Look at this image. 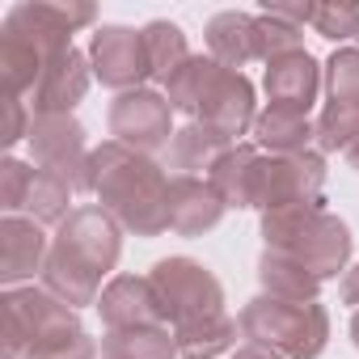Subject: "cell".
<instances>
[{"label": "cell", "instance_id": "cell-13", "mask_svg": "<svg viewBox=\"0 0 359 359\" xmlns=\"http://www.w3.org/2000/svg\"><path fill=\"white\" fill-rule=\"evenodd\" d=\"M51 254V241L39 220L30 216H5L0 220V283L26 287L34 275H43Z\"/></svg>", "mask_w": 359, "mask_h": 359}, {"label": "cell", "instance_id": "cell-35", "mask_svg": "<svg viewBox=\"0 0 359 359\" xmlns=\"http://www.w3.org/2000/svg\"><path fill=\"white\" fill-rule=\"evenodd\" d=\"M351 342L359 346V309H355V317H351Z\"/></svg>", "mask_w": 359, "mask_h": 359}, {"label": "cell", "instance_id": "cell-28", "mask_svg": "<svg viewBox=\"0 0 359 359\" xmlns=\"http://www.w3.org/2000/svg\"><path fill=\"white\" fill-rule=\"evenodd\" d=\"M313 30H317L321 39H330V43L359 39V5H317Z\"/></svg>", "mask_w": 359, "mask_h": 359}, {"label": "cell", "instance_id": "cell-34", "mask_svg": "<svg viewBox=\"0 0 359 359\" xmlns=\"http://www.w3.org/2000/svg\"><path fill=\"white\" fill-rule=\"evenodd\" d=\"M346 165H351V169H359V144H355V148H346Z\"/></svg>", "mask_w": 359, "mask_h": 359}, {"label": "cell", "instance_id": "cell-18", "mask_svg": "<svg viewBox=\"0 0 359 359\" xmlns=\"http://www.w3.org/2000/svg\"><path fill=\"white\" fill-rule=\"evenodd\" d=\"M237 317L229 313H212V317H199V321H187L173 330V342H177V355L182 359H220L229 351H237Z\"/></svg>", "mask_w": 359, "mask_h": 359}, {"label": "cell", "instance_id": "cell-30", "mask_svg": "<svg viewBox=\"0 0 359 359\" xmlns=\"http://www.w3.org/2000/svg\"><path fill=\"white\" fill-rule=\"evenodd\" d=\"M5 135H0V140H5V148H13L18 140H26L30 135V118L34 114H26V102H18V97H5Z\"/></svg>", "mask_w": 359, "mask_h": 359}, {"label": "cell", "instance_id": "cell-10", "mask_svg": "<svg viewBox=\"0 0 359 359\" xmlns=\"http://www.w3.org/2000/svg\"><path fill=\"white\" fill-rule=\"evenodd\" d=\"M191 123H203V127L220 131L229 144H237V135L254 131V123H258V102H254L250 76H241V72H233V68L220 64V72H216L212 89L203 93L199 114H195Z\"/></svg>", "mask_w": 359, "mask_h": 359}, {"label": "cell", "instance_id": "cell-15", "mask_svg": "<svg viewBox=\"0 0 359 359\" xmlns=\"http://www.w3.org/2000/svg\"><path fill=\"white\" fill-rule=\"evenodd\" d=\"M229 203L208 177H169V233L177 237H203L224 220Z\"/></svg>", "mask_w": 359, "mask_h": 359}, {"label": "cell", "instance_id": "cell-11", "mask_svg": "<svg viewBox=\"0 0 359 359\" xmlns=\"http://www.w3.org/2000/svg\"><path fill=\"white\" fill-rule=\"evenodd\" d=\"M325 85V64H317L304 47L300 51H287L279 60L266 64V106L275 110H292V114H309L317 106V93Z\"/></svg>", "mask_w": 359, "mask_h": 359}, {"label": "cell", "instance_id": "cell-7", "mask_svg": "<svg viewBox=\"0 0 359 359\" xmlns=\"http://www.w3.org/2000/svg\"><path fill=\"white\" fill-rule=\"evenodd\" d=\"M110 135L144 156L152 152H165L169 140H173V106L161 89H131V93H118L110 102Z\"/></svg>", "mask_w": 359, "mask_h": 359}, {"label": "cell", "instance_id": "cell-27", "mask_svg": "<svg viewBox=\"0 0 359 359\" xmlns=\"http://www.w3.org/2000/svg\"><path fill=\"white\" fill-rule=\"evenodd\" d=\"M304 43H300V30L296 26H283V22H275V18H266V13H258L254 18V55L262 60V64H271V60H279V55H287V51H300Z\"/></svg>", "mask_w": 359, "mask_h": 359}, {"label": "cell", "instance_id": "cell-20", "mask_svg": "<svg viewBox=\"0 0 359 359\" xmlns=\"http://www.w3.org/2000/svg\"><path fill=\"white\" fill-rule=\"evenodd\" d=\"M97 359H177V342L169 325H140V330H114L102 338Z\"/></svg>", "mask_w": 359, "mask_h": 359}, {"label": "cell", "instance_id": "cell-6", "mask_svg": "<svg viewBox=\"0 0 359 359\" xmlns=\"http://www.w3.org/2000/svg\"><path fill=\"white\" fill-rule=\"evenodd\" d=\"M26 144H30L39 169L55 173L72 191L93 195V169H89L93 148L85 144V127L76 123V114H34Z\"/></svg>", "mask_w": 359, "mask_h": 359}, {"label": "cell", "instance_id": "cell-8", "mask_svg": "<svg viewBox=\"0 0 359 359\" xmlns=\"http://www.w3.org/2000/svg\"><path fill=\"white\" fill-rule=\"evenodd\" d=\"M89 68L114 93L148 89L144 81H152V68H148L144 30H131V26H97L93 39H89Z\"/></svg>", "mask_w": 359, "mask_h": 359}, {"label": "cell", "instance_id": "cell-23", "mask_svg": "<svg viewBox=\"0 0 359 359\" xmlns=\"http://www.w3.org/2000/svg\"><path fill=\"white\" fill-rule=\"evenodd\" d=\"M216 72H220V64H216L212 55H191L182 68H177V76L165 85V97H169L173 114L195 118V114H199L203 93H208V89H212V81H216Z\"/></svg>", "mask_w": 359, "mask_h": 359}, {"label": "cell", "instance_id": "cell-31", "mask_svg": "<svg viewBox=\"0 0 359 359\" xmlns=\"http://www.w3.org/2000/svg\"><path fill=\"white\" fill-rule=\"evenodd\" d=\"M262 13H266V18H275V22H283V26L304 30V26H313L317 5H271V0H266V9H262Z\"/></svg>", "mask_w": 359, "mask_h": 359}, {"label": "cell", "instance_id": "cell-25", "mask_svg": "<svg viewBox=\"0 0 359 359\" xmlns=\"http://www.w3.org/2000/svg\"><path fill=\"white\" fill-rule=\"evenodd\" d=\"M97 342L89 338V330L81 325V317L72 313L68 321H60L55 330H47L22 359H97Z\"/></svg>", "mask_w": 359, "mask_h": 359}, {"label": "cell", "instance_id": "cell-3", "mask_svg": "<svg viewBox=\"0 0 359 359\" xmlns=\"http://www.w3.org/2000/svg\"><path fill=\"white\" fill-rule=\"evenodd\" d=\"M262 245L296 266H304L321 287L346 275L351 229L325 208H279L262 216Z\"/></svg>", "mask_w": 359, "mask_h": 359}, {"label": "cell", "instance_id": "cell-16", "mask_svg": "<svg viewBox=\"0 0 359 359\" xmlns=\"http://www.w3.org/2000/svg\"><path fill=\"white\" fill-rule=\"evenodd\" d=\"M229 148H233V144H229L220 131H212V127H203V123H187V127L173 131V140H169V148H165V169H173V177H177V173H187V177H208V173L220 165V156H224Z\"/></svg>", "mask_w": 359, "mask_h": 359}, {"label": "cell", "instance_id": "cell-21", "mask_svg": "<svg viewBox=\"0 0 359 359\" xmlns=\"http://www.w3.org/2000/svg\"><path fill=\"white\" fill-rule=\"evenodd\" d=\"M72 187L68 182H60L55 173H47V169H39L34 165V173H30V187H26V199H22V216H30V220H39V224H64L68 216H72Z\"/></svg>", "mask_w": 359, "mask_h": 359}, {"label": "cell", "instance_id": "cell-9", "mask_svg": "<svg viewBox=\"0 0 359 359\" xmlns=\"http://www.w3.org/2000/svg\"><path fill=\"white\" fill-rule=\"evenodd\" d=\"M5 359H22L47 330H55L60 321H68L76 309L64 304L60 296H51L43 283H26V287H5Z\"/></svg>", "mask_w": 359, "mask_h": 359}, {"label": "cell", "instance_id": "cell-5", "mask_svg": "<svg viewBox=\"0 0 359 359\" xmlns=\"http://www.w3.org/2000/svg\"><path fill=\"white\" fill-rule=\"evenodd\" d=\"M152 292L161 300V317L169 330L187 325V321H199V317H212V313H224V287L220 279L195 262V258H161L152 271Z\"/></svg>", "mask_w": 359, "mask_h": 359}, {"label": "cell", "instance_id": "cell-19", "mask_svg": "<svg viewBox=\"0 0 359 359\" xmlns=\"http://www.w3.org/2000/svg\"><path fill=\"white\" fill-rule=\"evenodd\" d=\"M208 55L233 72H241L254 55V18L250 13H237V9H224L208 22Z\"/></svg>", "mask_w": 359, "mask_h": 359}, {"label": "cell", "instance_id": "cell-33", "mask_svg": "<svg viewBox=\"0 0 359 359\" xmlns=\"http://www.w3.org/2000/svg\"><path fill=\"white\" fill-rule=\"evenodd\" d=\"M233 359H283V355H279V351H271V346L245 342V346H237V351H233Z\"/></svg>", "mask_w": 359, "mask_h": 359}, {"label": "cell", "instance_id": "cell-22", "mask_svg": "<svg viewBox=\"0 0 359 359\" xmlns=\"http://www.w3.org/2000/svg\"><path fill=\"white\" fill-rule=\"evenodd\" d=\"M144 47H148L152 81H156L161 89L177 76V68L191 60L187 34H182V26H173V22H148V26H144Z\"/></svg>", "mask_w": 359, "mask_h": 359}, {"label": "cell", "instance_id": "cell-32", "mask_svg": "<svg viewBox=\"0 0 359 359\" xmlns=\"http://www.w3.org/2000/svg\"><path fill=\"white\" fill-rule=\"evenodd\" d=\"M338 296H342V304H351V309H359V262L342 275V283H338Z\"/></svg>", "mask_w": 359, "mask_h": 359}, {"label": "cell", "instance_id": "cell-17", "mask_svg": "<svg viewBox=\"0 0 359 359\" xmlns=\"http://www.w3.org/2000/svg\"><path fill=\"white\" fill-rule=\"evenodd\" d=\"M254 140L262 152L271 156H292V152H309L317 144V123L309 114H292V110H258V123H254Z\"/></svg>", "mask_w": 359, "mask_h": 359}, {"label": "cell", "instance_id": "cell-29", "mask_svg": "<svg viewBox=\"0 0 359 359\" xmlns=\"http://www.w3.org/2000/svg\"><path fill=\"white\" fill-rule=\"evenodd\" d=\"M30 173H34V165H26L18 156L0 161V212L5 216H22V199H26V187H30Z\"/></svg>", "mask_w": 359, "mask_h": 359}, {"label": "cell", "instance_id": "cell-26", "mask_svg": "<svg viewBox=\"0 0 359 359\" xmlns=\"http://www.w3.org/2000/svg\"><path fill=\"white\" fill-rule=\"evenodd\" d=\"M325 102L359 110V47H338L325 60Z\"/></svg>", "mask_w": 359, "mask_h": 359}, {"label": "cell", "instance_id": "cell-12", "mask_svg": "<svg viewBox=\"0 0 359 359\" xmlns=\"http://www.w3.org/2000/svg\"><path fill=\"white\" fill-rule=\"evenodd\" d=\"M89 81H93L89 55H81L76 47L60 51L55 60H47V68L30 93V114H72L85 102Z\"/></svg>", "mask_w": 359, "mask_h": 359}, {"label": "cell", "instance_id": "cell-2", "mask_svg": "<svg viewBox=\"0 0 359 359\" xmlns=\"http://www.w3.org/2000/svg\"><path fill=\"white\" fill-rule=\"evenodd\" d=\"M89 169H93L97 208H106L127 233L135 237L169 233V173L161 161L118 140H106L93 148Z\"/></svg>", "mask_w": 359, "mask_h": 359}, {"label": "cell", "instance_id": "cell-24", "mask_svg": "<svg viewBox=\"0 0 359 359\" xmlns=\"http://www.w3.org/2000/svg\"><path fill=\"white\" fill-rule=\"evenodd\" d=\"M258 279H262V292L283 296V300H317L321 296V283L304 266H296L279 254H266V250L258 258Z\"/></svg>", "mask_w": 359, "mask_h": 359}, {"label": "cell", "instance_id": "cell-4", "mask_svg": "<svg viewBox=\"0 0 359 359\" xmlns=\"http://www.w3.org/2000/svg\"><path fill=\"white\" fill-rule=\"evenodd\" d=\"M237 325L250 342L271 346L283 359H317L330 342V313L321 300H283L262 292L241 309Z\"/></svg>", "mask_w": 359, "mask_h": 359}, {"label": "cell", "instance_id": "cell-1", "mask_svg": "<svg viewBox=\"0 0 359 359\" xmlns=\"http://www.w3.org/2000/svg\"><path fill=\"white\" fill-rule=\"evenodd\" d=\"M118 254H123V224L97 203L72 208V216L51 237L43 287L72 309L97 304L102 279L118 266Z\"/></svg>", "mask_w": 359, "mask_h": 359}, {"label": "cell", "instance_id": "cell-14", "mask_svg": "<svg viewBox=\"0 0 359 359\" xmlns=\"http://www.w3.org/2000/svg\"><path fill=\"white\" fill-rule=\"evenodd\" d=\"M93 309L102 313L106 334H114V330H140V325H165L161 300H156L148 275H114L102 287V296H97Z\"/></svg>", "mask_w": 359, "mask_h": 359}]
</instances>
